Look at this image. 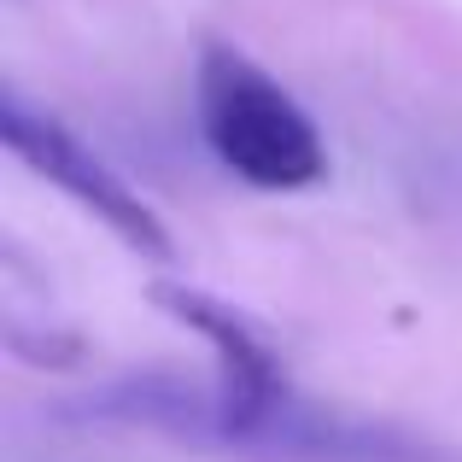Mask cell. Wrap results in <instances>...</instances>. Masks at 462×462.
<instances>
[{"label": "cell", "mask_w": 462, "mask_h": 462, "mask_svg": "<svg viewBox=\"0 0 462 462\" xmlns=\"http://www.w3.org/2000/svg\"><path fill=\"white\" fill-rule=\"evenodd\" d=\"M0 141L12 147L18 164H30L42 181L70 193L82 211H94V223H106L129 252H141L147 263H176V240H170L164 217L47 106H30L18 88H6L0 94Z\"/></svg>", "instance_id": "2"}, {"label": "cell", "mask_w": 462, "mask_h": 462, "mask_svg": "<svg viewBox=\"0 0 462 462\" xmlns=\"http://www.w3.org/2000/svg\"><path fill=\"white\" fill-rule=\"evenodd\" d=\"M199 135L228 176L263 193H305L328 176V147L310 112L240 47L199 53Z\"/></svg>", "instance_id": "1"}]
</instances>
